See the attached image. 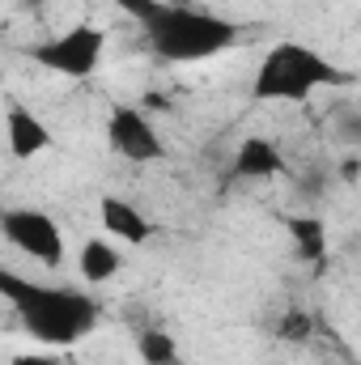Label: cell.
Masks as SVG:
<instances>
[{
  "instance_id": "6",
  "label": "cell",
  "mask_w": 361,
  "mask_h": 365,
  "mask_svg": "<svg viewBox=\"0 0 361 365\" xmlns=\"http://www.w3.org/2000/svg\"><path fill=\"white\" fill-rule=\"evenodd\" d=\"M102 136H106V149L132 166H149V162H162L166 158V136L158 132V123L132 106V102H119L106 110V123H102Z\"/></svg>"
},
{
  "instance_id": "10",
  "label": "cell",
  "mask_w": 361,
  "mask_h": 365,
  "mask_svg": "<svg viewBox=\"0 0 361 365\" xmlns=\"http://www.w3.org/2000/svg\"><path fill=\"white\" fill-rule=\"evenodd\" d=\"M119 268H123V251H119V242H111L106 234L81 242V251H77V272H81L86 284H106V280L119 276Z\"/></svg>"
},
{
  "instance_id": "5",
  "label": "cell",
  "mask_w": 361,
  "mask_h": 365,
  "mask_svg": "<svg viewBox=\"0 0 361 365\" xmlns=\"http://www.w3.org/2000/svg\"><path fill=\"white\" fill-rule=\"evenodd\" d=\"M0 238L13 251H21L26 259H34L39 268H60L68 259V242H64L60 221L47 208H34V204L0 208Z\"/></svg>"
},
{
  "instance_id": "12",
  "label": "cell",
  "mask_w": 361,
  "mask_h": 365,
  "mask_svg": "<svg viewBox=\"0 0 361 365\" xmlns=\"http://www.w3.org/2000/svg\"><path fill=\"white\" fill-rule=\"evenodd\" d=\"M136 357L141 365H179V340L162 327H149L136 336Z\"/></svg>"
},
{
  "instance_id": "3",
  "label": "cell",
  "mask_w": 361,
  "mask_h": 365,
  "mask_svg": "<svg viewBox=\"0 0 361 365\" xmlns=\"http://www.w3.org/2000/svg\"><path fill=\"white\" fill-rule=\"evenodd\" d=\"M349 81H353V73L340 68L336 60H327L323 51H315L310 43L280 38V43H272L268 51L260 56V64H255L251 98L255 102H306L319 90L349 86Z\"/></svg>"
},
{
  "instance_id": "7",
  "label": "cell",
  "mask_w": 361,
  "mask_h": 365,
  "mask_svg": "<svg viewBox=\"0 0 361 365\" xmlns=\"http://www.w3.org/2000/svg\"><path fill=\"white\" fill-rule=\"evenodd\" d=\"M98 221H102V234L119 247H145L153 238V217H145V208H136L123 195H102Z\"/></svg>"
},
{
  "instance_id": "11",
  "label": "cell",
  "mask_w": 361,
  "mask_h": 365,
  "mask_svg": "<svg viewBox=\"0 0 361 365\" xmlns=\"http://www.w3.org/2000/svg\"><path fill=\"white\" fill-rule=\"evenodd\" d=\"M285 230H289V242L298 251V259L306 264H319L327 255V221L323 217H285Z\"/></svg>"
},
{
  "instance_id": "8",
  "label": "cell",
  "mask_w": 361,
  "mask_h": 365,
  "mask_svg": "<svg viewBox=\"0 0 361 365\" xmlns=\"http://www.w3.org/2000/svg\"><path fill=\"white\" fill-rule=\"evenodd\" d=\"M4 149L17 162H34L39 153L51 149V128L26 106V102H9L4 106Z\"/></svg>"
},
{
  "instance_id": "2",
  "label": "cell",
  "mask_w": 361,
  "mask_h": 365,
  "mask_svg": "<svg viewBox=\"0 0 361 365\" xmlns=\"http://www.w3.org/2000/svg\"><path fill=\"white\" fill-rule=\"evenodd\" d=\"M0 297L13 306L17 323L43 344V349H73L90 336L102 319L98 297L77 284H51L34 280L13 268H0Z\"/></svg>"
},
{
  "instance_id": "4",
  "label": "cell",
  "mask_w": 361,
  "mask_h": 365,
  "mask_svg": "<svg viewBox=\"0 0 361 365\" xmlns=\"http://www.w3.org/2000/svg\"><path fill=\"white\" fill-rule=\"evenodd\" d=\"M26 60L39 64L43 73L68 77V81H90L106 60V30L93 21L64 26L60 34H47L34 47H26Z\"/></svg>"
},
{
  "instance_id": "9",
  "label": "cell",
  "mask_w": 361,
  "mask_h": 365,
  "mask_svg": "<svg viewBox=\"0 0 361 365\" xmlns=\"http://www.w3.org/2000/svg\"><path fill=\"white\" fill-rule=\"evenodd\" d=\"M285 170V158L280 149L272 145L268 136H247L238 149H234V175L247 182H264V179H276Z\"/></svg>"
},
{
  "instance_id": "1",
  "label": "cell",
  "mask_w": 361,
  "mask_h": 365,
  "mask_svg": "<svg viewBox=\"0 0 361 365\" xmlns=\"http://www.w3.org/2000/svg\"><path fill=\"white\" fill-rule=\"evenodd\" d=\"M149 38L153 56L166 64H208L238 47L243 26L225 13L183 4V0H115Z\"/></svg>"
},
{
  "instance_id": "13",
  "label": "cell",
  "mask_w": 361,
  "mask_h": 365,
  "mask_svg": "<svg viewBox=\"0 0 361 365\" xmlns=\"http://www.w3.org/2000/svg\"><path fill=\"white\" fill-rule=\"evenodd\" d=\"M9 365H64L60 349H47V353H17Z\"/></svg>"
}]
</instances>
